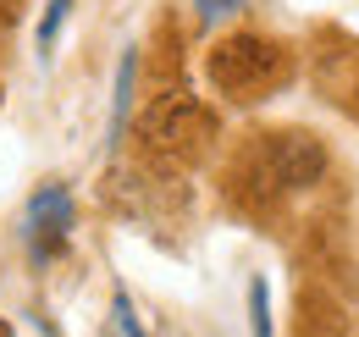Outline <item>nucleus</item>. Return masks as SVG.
<instances>
[{"mask_svg": "<svg viewBox=\"0 0 359 337\" xmlns=\"http://www.w3.org/2000/svg\"><path fill=\"white\" fill-rule=\"evenodd\" d=\"M205 72L232 100H266L287 78V50L276 39H260V34H232V39H222L210 50Z\"/></svg>", "mask_w": 359, "mask_h": 337, "instance_id": "f257e3e1", "label": "nucleus"}, {"mask_svg": "<svg viewBox=\"0 0 359 337\" xmlns=\"http://www.w3.org/2000/svg\"><path fill=\"white\" fill-rule=\"evenodd\" d=\"M138 138L149 144V155H161V161H172V166H188V161H199L205 144L216 138V117H210L205 105H194L188 94H177V100H161V105L144 117Z\"/></svg>", "mask_w": 359, "mask_h": 337, "instance_id": "f03ea898", "label": "nucleus"}, {"mask_svg": "<svg viewBox=\"0 0 359 337\" xmlns=\"http://www.w3.org/2000/svg\"><path fill=\"white\" fill-rule=\"evenodd\" d=\"M255 166H260V177L271 188H304V183L320 177L326 155H320V144L310 133H271L260 144V155H255Z\"/></svg>", "mask_w": 359, "mask_h": 337, "instance_id": "7ed1b4c3", "label": "nucleus"}, {"mask_svg": "<svg viewBox=\"0 0 359 337\" xmlns=\"http://www.w3.org/2000/svg\"><path fill=\"white\" fill-rule=\"evenodd\" d=\"M22 232H28L34 260H55L67 249V238H72V199H67V188H39L28 199V227Z\"/></svg>", "mask_w": 359, "mask_h": 337, "instance_id": "20e7f679", "label": "nucleus"}, {"mask_svg": "<svg viewBox=\"0 0 359 337\" xmlns=\"http://www.w3.org/2000/svg\"><path fill=\"white\" fill-rule=\"evenodd\" d=\"M133 72H138V55L128 50L122 55V72H116V105H111V144H116V133L128 122V100H133Z\"/></svg>", "mask_w": 359, "mask_h": 337, "instance_id": "39448f33", "label": "nucleus"}, {"mask_svg": "<svg viewBox=\"0 0 359 337\" xmlns=\"http://www.w3.org/2000/svg\"><path fill=\"white\" fill-rule=\"evenodd\" d=\"M67 11H72V0H50L45 22H39V55L50 61V50H55V34H61V22H67Z\"/></svg>", "mask_w": 359, "mask_h": 337, "instance_id": "423d86ee", "label": "nucleus"}, {"mask_svg": "<svg viewBox=\"0 0 359 337\" xmlns=\"http://www.w3.org/2000/svg\"><path fill=\"white\" fill-rule=\"evenodd\" d=\"M249 304H255V337H271V310H266V282H249Z\"/></svg>", "mask_w": 359, "mask_h": 337, "instance_id": "0eeeda50", "label": "nucleus"}, {"mask_svg": "<svg viewBox=\"0 0 359 337\" xmlns=\"http://www.w3.org/2000/svg\"><path fill=\"white\" fill-rule=\"evenodd\" d=\"M243 0H194V11H199V22H222L226 11H238Z\"/></svg>", "mask_w": 359, "mask_h": 337, "instance_id": "6e6552de", "label": "nucleus"}, {"mask_svg": "<svg viewBox=\"0 0 359 337\" xmlns=\"http://www.w3.org/2000/svg\"><path fill=\"white\" fill-rule=\"evenodd\" d=\"M116 326H122V337H144L133 326V310H128V298H122V293H116Z\"/></svg>", "mask_w": 359, "mask_h": 337, "instance_id": "1a4fd4ad", "label": "nucleus"}]
</instances>
